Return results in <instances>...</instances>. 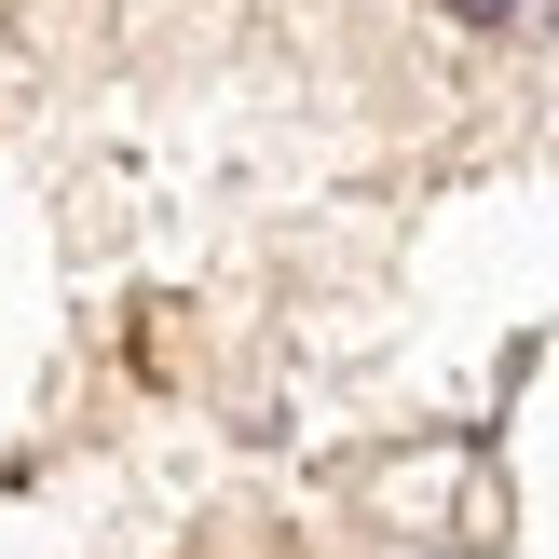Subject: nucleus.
I'll use <instances>...</instances> for the list:
<instances>
[{
    "mask_svg": "<svg viewBox=\"0 0 559 559\" xmlns=\"http://www.w3.org/2000/svg\"><path fill=\"white\" fill-rule=\"evenodd\" d=\"M451 14H464V27H519V0H451Z\"/></svg>",
    "mask_w": 559,
    "mask_h": 559,
    "instance_id": "1",
    "label": "nucleus"
}]
</instances>
